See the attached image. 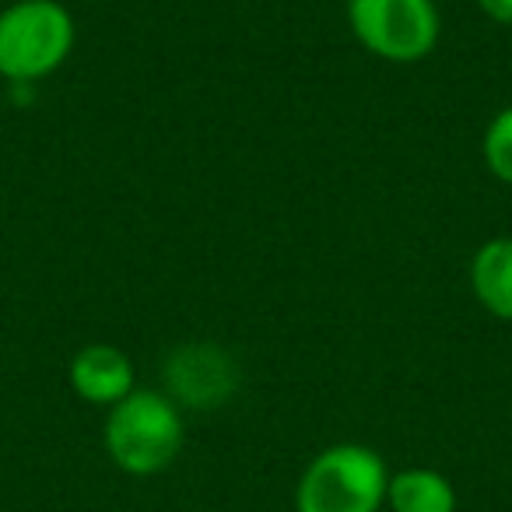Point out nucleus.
I'll use <instances>...</instances> for the list:
<instances>
[{"mask_svg":"<svg viewBox=\"0 0 512 512\" xmlns=\"http://www.w3.org/2000/svg\"><path fill=\"white\" fill-rule=\"evenodd\" d=\"M183 439V414L169 393L158 390H134L123 397L109 407L102 428L109 460L130 477H155L169 470L183 449Z\"/></svg>","mask_w":512,"mask_h":512,"instance_id":"nucleus-1","label":"nucleus"},{"mask_svg":"<svg viewBox=\"0 0 512 512\" xmlns=\"http://www.w3.org/2000/svg\"><path fill=\"white\" fill-rule=\"evenodd\" d=\"M390 470L372 446L337 442L316 453L295 488V512H379Z\"/></svg>","mask_w":512,"mask_h":512,"instance_id":"nucleus-2","label":"nucleus"},{"mask_svg":"<svg viewBox=\"0 0 512 512\" xmlns=\"http://www.w3.org/2000/svg\"><path fill=\"white\" fill-rule=\"evenodd\" d=\"M74 18L60 0H15L0 11V78L15 85L50 78L74 50Z\"/></svg>","mask_w":512,"mask_h":512,"instance_id":"nucleus-3","label":"nucleus"},{"mask_svg":"<svg viewBox=\"0 0 512 512\" xmlns=\"http://www.w3.org/2000/svg\"><path fill=\"white\" fill-rule=\"evenodd\" d=\"M355 39L386 64H418L439 43V11L432 0H348Z\"/></svg>","mask_w":512,"mask_h":512,"instance_id":"nucleus-4","label":"nucleus"},{"mask_svg":"<svg viewBox=\"0 0 512 512\" xmlns=\"http://www.w3.org/2000/svg\"><path fill=\"white\" fill-rule=\"evenodd\" d=\"M235 386L239 369L218 344H183L165 358V390L176 407H218L232 397Z\"/></svg>","mask_w":512,"mask_h":512,"instance_id":"nucleus-5","label":"nucleus"},{"mask_svg":"<svg viewBox=\"0 0 512 512\" xmlns=\"http://www.w3.org/2000/svg\"><path fill=\"white\" fill-rule=\"evenodd\" d=\"M71 390L78 393L85 404L113 407L123 397L137 390L134 386V362L123 348L116 344H88L71 358Z\"/></svg>","mask_w":512,"mask_h":512,"instance_id":"nucleus-6","label":"nucleus"},{"mask_svg":"<svg viewBox=\"0 0 512 512\" xmlns=\"http://www.w3.org/2000/svg\"><path fill=\"white\" fill-rule=\"evenodd\" d=\"M470 292L484 313L512 323V235H498L477 246L470 260Z\"/></svg>","mask_w":512,"mask_h":512,"instance_id":"nucleus-7","label":"nucleus"},{"mask_svg":"<svg viewBox=\"0 0 512 512\" xmlns=\"http://www.w3.org/2000/svg\"><path fill=\"white\" fill-rule=\"evenodd\" d=\"M386 505L393 512H456V488L432 467H404L390 474Z\"/></svg>","mask_w":512,"mask_h":512,"instance_id":"nucleus-8","label":"nucleus"},{"mask_svg":"<svg viewBox=\"0 0 512 512\" xmlns=\"http://www.w3.org/2000/svg\"><path fill=\"white\" fill-rule=\"evenodd\" d=\"M481 155L491 176L512 186V106L498 109L491 116L488 130L481 137Z\"/></svg>","mask_w":512,"mask_h":512,"instance_id":"nucleus-9","label":"nucleus"},{"mask_svg":"<svg viewBox=\"0 0 512 512\" xmlns=\"http://www.w3.org/2000/svg\"><path fill=\"white\" fill-rule=\"evenodd\" d=\"M477 8L495 25H512V0H477Z\"/></svg>","mask_w":512,"mask_h":512,"instance_id":"nucleus-10","label":"nucleus"}]
</instances>
